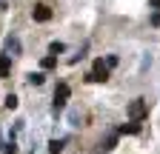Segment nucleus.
I'll return each mask as SVG.
<instances>
[{
	"label": "nucleus",
	"instance_id": "15",
	"mask_svg": "<svg viewBox=\"0 0 160 154\" xmlns=\"http://www.w3.org/2000/svg\"><path fill=\"white\" fill-rule=\"evenodd\" d=\"M149 3H152V6H154V9H160V0H149Z\"/></svg>",
	"mask_w": 160,
	"mask_h": 154
},
{
	"label": "nucleus",
	"instance_id": "13",
	"mask_svg": "<svg viewBox=\"0 0 160 154\" xmlns=\"http://www.w3.org/2000/svg\"><path fill=\"white\" fill-rule=\"evenodd\" d=\"M12 51H20V43H17V40H9V54H12Z\"/></svg>",
	"mask_w": 160,
	"mask_h": 154
},
{
	"label": "nucleus",
	"instance_id": "4",
	"mask_svg": "<svg viewBox=\"0 0 160 154\" xmlns=\"http://www.w3.org/2000/svg\"><path fill=\"white\" fill-rule=\"evenodd\" d=\"M32 17H34L37 23H49V20H52V9H49L46 3H37V6L32 9Z\"/></svg>",
	"mask_w": 160,
	"mask_h": 154
},
{
	"label": "nucleus",
	"instance_id": "9",
	"mask_svg": "<svg viewBox=\"0 0 160 154\" xmlns=\"http://www.w3.org/2000/svg\"><path fill=\"white\" fill-rule=\"evenodd\" d=\"M40 66H43V69H54V66H57V57H54V54L43 57V60H40Z\"/></svg>",
	"mask_w": 160,
	"mask_h": 154
},
{
	"label": "nucleus",
	"instance_id": "2",
	"mask_svg": "<svg viewBox=\"0 0 160 154\" xmlns=\"http://www.w3.org/2000/svg\"><path fill=\"white\" fill-rule=\"evenodd\" d=\"M146 114H149L146 100H140V97H137V100H132V103H129V117H132L134 123H140V120L146 117Z\"/></svg>",
	"mask_w": 160,
	"mask_h": 154
},
{
	"label": "nucleus",
	"instance_id": "8",
	"mask_svg": "<svg viewBox=\"0 0 160 154\" xmlns=\"http://www.w3.org/2000/svg\"><path fill=\"white\" fill-rule=\"evenodd\" d=\"M63 146H66V140H52V143H49V151H52V154H60V151H63Z\"/></svg>",
	"mask_w": 160,
	"mask_h": 154
},
{
	"label": "nucleus",
	"instance_id": "14",
	"mask_svg": "<svg viewBox=\"0 0 160 154\" xmlns=\"http://www.w3.org/2000/svg\"><path fill=\"white\" fill-rule=\"evenodd\" d=\"M152 26H160V12H154V14H152Z\"/></svg>",
	"mask_w": 160,
	"mask_h": 154
},
{
	"label": "nucleus",
	"instance_id": "7",
	"mask_svg": "<svg viewBox=\"0 0 160 154\" xmlns=\"http://www.w3.org/2000/svg\"><path fill=\"white\" fill-rule=\"evenodd\" d=\"M26 80H29L32 86H40V83H43V80H46V77H43V71H32V74L26 77Z\"/></svg>",
	"mask_w": 160,
	"mask_h": 154
},
{
	"label": "nucleus",
	"instance_id": "12",
	"mask_svg": "<svg viewBox=\"0 0 160 154\" xmlns=\"http://www.w3.org/2000/svg\"><path fill=\"white\" fill-rule=\"evenodd\" d=\"M14 151H17L14 143H6V146H3V154H14Z\"/></svg>",
	"mask_w": 160,
	"mask_h": 154
},
{
	"label": "nucleus",
	"instance_id": "5",
	"mask_svg": "<svg viewBox=\"0 0 160 154\" xmlns=\"http://www.w3.org/2000/svg\"><path fill=\"white\" fill-rule=\"evenodd\" d=\"M9 69H12V57L0 54V77H9Z\"/></svg>",
	"mask_w": 160,
	"mask_h": 154
},
{
	"label": "nucleus",
	"instance_id": "11",
	"mask_svg": "<svg viewBox=\"0 0 160 154\" xmlns=\"http://www.w3.org/2000/svg\"><path fill=\"white\" fill-rule=\"evenodd\" d=\"M6 108H9V111L17 108V97H14V94H9V97H6Z\"/></svg>",
	"mask_w": 160,
	"mask_h": 154
},
{
	"label": "nucleus",
	"instance_id": "3",
	"mask_svg": "<svg viewBox=\"0 0 160 154\" xmlns=\"http://www.w3.org/2000/svg\"><path fill=\"white\" fill-rule=\"evenodd\" d=\"M69 94H72L69 83H60V86L54 89V111H60V108L66 106V100H69Z\"/></svg>",
	"mask_w": 160,
	"mask_h": 154
},
{
	"label": "nucleus",
	"instance_id": "1",
	"mask_svg": "<svg viewBox=\"0 0 160 154\" xmlns=\"http://www.w3.org/2000/svg\"><path fill=\"white\" fill-rule=\"evenodd\" d=\"M86 80L89 83H106L109 80V66L103 60H94V69H92V74H86Z\"/></svg>",
	"mask_w": 160,
	"mask_h": 154
},
{
	"label": "nucleus",
	"instance_id": "10",
	"mask_svg": "<svg viewBox=\"0 0 160 154\" xmlns=\"http://www.w3.org/2000/svg\"><path fill=\"white\" fill-rule=\"evenodd\" d=\"M63 49H66L63 43H60V40H54V43L49 46V54H60V51H63Z\"/></svg>",
	"mask_w": 160,
	"mask_h": 154
},
{
	"label": "nucleus",
	"instance_id": "6",
	"mask_svg": "<svg viewBox=\"0 0 160 154\" xmlns=\"http://www.w3.org/2000/svg\"><path fill=\"white\" fill-rule=\"evenodd\" d=\"M117 131H120V134H137V131H140V123H134V120H132V123H123Z\"/></svg>",
	"mask_w": 160,
	"mask_h": 154
}]
</instances>
